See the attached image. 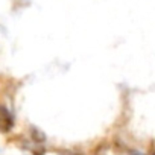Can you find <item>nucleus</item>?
Returning a JSON list of instances; mask_svg holds the SVG:
<instances>
[{"label": "nucleus", "mask_w": 155, "mask_h": 155, "mask_svg": "<svg viewBox=\"0 0 155 155\" xmlns=\"http://www.w3.org/2000/svg\"><path fill=\"white\" fill-rule=\"evenodd\" d=\"M12 126H14V117H12V114L9 113L8 108L0 107V131L8 132Z\"/></svg>", "instance_id": "obj_1"}, {"label": "nucleus", "mask_w": 155, "mask_h": 155, "mask_svg": "<svg viewBox=\"0 0 155 155\" xmlns=\"http://www.w3.org/2000/svg\"><path fill=\"white\" fill-rule=\"evenodd\" d=\"M64 155H78V153H64Z\"/></svg>", "instance_id": "obj_2"}, {"label": "nucleus", "mask_w": 155, "mask_h": 155, "mask_svg": "<svg viewBox=\"0 0 155 155\" xmlns=\"http://www.w3.org/2000/svg\"><path fill=\"white\" fill-rule=\"evenodd\" d=\"M137 155H138V153H137Z\"/></svg>", "instance_id": "obj_3"}, {"label": "nucleus", "mask_w": 155, "mask_h": 155, "mask_svg": "<svg viewBox=\"0 0 155 155\" xmlns=\"http://www.w3.org/2000/svg\"><path fill=\"white\" fill-rule=\"evenodd\" d=\"M153 155H155V153H153Z\"/></svg>", "instance_id": "obj_4"}]
</instances>
